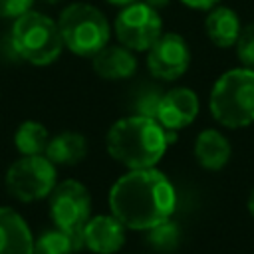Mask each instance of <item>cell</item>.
Instances as JSON below:
<instances>
[{"label": "cell", "mask_w": 254, "mask_h": 254, "mask_svg": "<svg viewBox=\"0 0 254 254\" xmlns=\"http://www.w3.org/2000/svg\"><path fill=\"white\" fill-rule=\"evenodd\" d=\"M109 212L127 230H149L173 216L177 192L157 167L127 169L109 189Z\"/></svg>", "instance_id": "obj_1"}, {"label": "cell", "mask_w": 254, "mask_h": 254, "mask_svg": "<svg viewBox=\"0 0 254 254\" xmlns=\"http://www.w3.org/2000/svg\"><path fill=\"white\" fill-rule=\"evenodd\" d=\"M175 141V131L165 129L153 117L133 113L117 119L107 129L105 149L125 169H149L159 165Z\"/></svg>", "instance_id": "obj_2"}, {"label": "cell", "mask_w": 254, "mask_h": 254, "mask_svg": "<svg viewBox=\"0 0 254 254\" xmlns=\"http://www.w3.org/2000/svg\"><path fill=\"white\" fill-rule=\"evenodd\" d=\"M212 119L226 129H242L254 123V69L232 67L216 77L208 93Z\"/></svg>", "instance_id": "obj_3"}, {"label": "cell", "mask_w": 254, "mask_h": 254, "mask_svg": "<svg viewBox=\"0 0 254 254\" xmlns=\"http://www.w3.org/2000/svg\"><path fill=\"white\" fill-rule=\"evenodd\" d=\"M10 46L22 62L36 67L52 65L64 52L58 22L38 10H30L12 20Z\"/></svg>", "instance_id": "obj_4"}, {"label": "cell", "mask_w": 254, "mask_h": 254, "mask_svg": "<svg viewBox=\"0 0 254 254\" xmlns=\"http://www.w3.org/2000/svg\"><path fill=\"white\" fill-rule=\"evenodd\" d=\"M64 48L79 58H93L111 40L107 16L89 2H71L58 16Z\"/></svg>", "instance_id": "obj_5"}, {"label": "cell", "mask_w": 254, "mask_h": 254, "mask_svg": "<svg viewBox=\"0 0 254 254\" xmlns=\"http://www.w3.org/2000/svg\"><path fill=\"white\" fill-rule=\"evenodd\" d=\"M4 185L16 200L38 202L58 185V167L46 155H20L6 169Z\"/></svg>", "instance_id": "obj_6"}, {"label": "cell", "mask_w": 254, "mask_h": 254, "mask_svg": "<svg viewBox=\"0 0 254 254\" xmlns=\"http://www.w3.org/2000/svg\"><path fill=\"white\" fill-rule=\"evenodd\" d=\"M111 30L117 44L129 48L135 54L147 52L163 34V18L159 10L151 8L143 0H137L119 8Z\"/></svg>", "instance_id": "obj_7"}, {"label": "cell", "mask_w": 254, "mask_h": 254, "mask_svg": "<svg viewBox=\"0 0 254 254\" xmlns=\"http://www.w3.org/2000/svg\"><path fill=\"white\" fill-rule=\"evenodd\" d=\"M48 210L54 226L81 238L83 226L91 218V194L77 179L58 181L48 196Z\"/></svg>", "instance_id": "obj_8"}, {"label": "cell", "mask_w": 254, "mask_h": 254, "mask_svg": "<svg viewBox=\"0 0 254 254\" xmlns=\"http://www.w3.org/2000/svg\"><path fill=\"white\" fill-rule=\"evenodd\" d=\"M145 54L147 69L159 81H177L190 65V48L177 32H163Z\"/></svg>", "instance_id": "obj_9"}, {"label": "cell", "mask_w": 254, "mask_h": 254, "mask_svg": "<svg viewBox=\"0 0 254 254\" xmlns=\"http://www.w3.org/2000/svg\"><path fill=\"white\" fill-rule=\"evenodd\" d=\"M200 111V99L194 89L190 87H171L163 91L159 107H157V121L169 131H181L194 123Z\"/></svg>", "instance_id": "obj_10"}, {"label": "cell", "mask_w": 254, "mask_h": 254, "mask_svg": "<svg viewBox=\"0 0 254 254\" xmlns=\"http://www.w3.org/2000/svg\"><path fill=\"white\" fill-rule=\"evenodd\" d=\"M127 228L109 212V214H91L85 222L81 238L83 248L91 254H115L125 244Z\"/></svg>", "instance_id": "obj_11"}, {"label": "cell", "mask_w": 254, "mask_h": 254, "mask_svg": "<svg viewBox=\"0 0 254 254\" xmlns=\"http://www.w3.org/2000/svg\"><path fill=\"white\" fill-rule=\"evenodd\" d=\"M91 67L101 79L121 81L137 73L139 60L129 48L121 44H107L91 58Z\"/></svg>", "instance_id": "obj_12"}, {"label": "cell", "mask_w": 254, "mask_h": 254, "mask_svg": "<svg viewBox=\"0 0 254 254\" xmlns=\"http://www.w3.org/2000/svg\"><path fill=\"white\" fill-rule=\"evenodd\" d=\"M0 254H34V234L12 206H0Z\"/></svg>", "instance_id": "obj_13"}, {"label": "cell", "mask_w": 254, "mask_h": 254, "mask_svg": "<svg viewBox=\"0 0 254 254\" xmlns=\"http://www.w3.org/2000/svg\"><path fill=\"white\" fill-rule=\"evenodd\" d=\"M192 153H194L196 163L204 171L216 173L228 165V161L232 157V145H230V139L222 131L208 127L196 135Z\"/></svg>", "instance_id": "obj_14"}, {"label": "cell", "mask_w": 254, "mask_h": 254, "mask_svg": "<svg viewBox=\"0 0 254 254\" xmlns=\"http://www.w3.org/2000/svg\"><path fill=\"white\" fill-rule=\"evenodd\" d=\"M240 30H242L240 16L230 6L216 4L214 8H210L206 12L204 34L210 40V44H214L216 48H222V50L234 48Z\"/></svg>", "instance_id": "obj_15"}, {"label": "cell", "mask_w": 254, "mask_h": 254, "mask_svg": "<svg viewBox=\"0 0 254 254\" xmlns=\"http://www.w3.org/2000/svg\"><path fill=\"white\" fill-rule=\"evenodd\" d=\"M87 151H89V143H87L85 135L79 133V131H69L67 129V131H60V133L50 137L44 155L56 167L58 165L71 167V165L81 163L87 157Z\"/></svg>", "instance_id": "obj_16"}, {"label": "cell", "mask_w": 254, "mask_h": 254, "mask_svg": "<svg viewBox=\"0 0 254 254\" xmlns=\"http://www.w3.org/2000/svg\"><path fill=\"white\" fill-rule=\"evenodd\" d=\"M50 137L52 135L42 121L26 119L14 131V147L20 155H44Z\"/></svg>", "instance_id": "obj_17"}, {"label": "cell", "mask_w": 254, "mask_h": 254, "mask_svg": "<svg viewBox=\"0 0 254 254\" xmlns=\"http://www.w3.org/2000/svg\"><path fill=\"white\" fill-rule=\"evenodd\" d=\"M83 248V240L58 226L44 230L34 238V254H75Z\"/></svg>", "instance_id": "obj_18"}, {"label": "cell", "mask_w": 254, "mask_h": 254, "mask_svg": "<svg viewBox=\"0 0 254 254\" xmlns=\"http://www.w3.org/2000/svg\"><path fill=\"white\" fill-rule=\"evenodd\" d=\"M147 242L157 252H173L181 244V226L173 218H167L147 230Z\"/></svg>", "instance_id": "obj_19"}, {"label": "cell", "mask_w": 254, "mask_h": 254, "mask_svg": "<svg viewBox=\"0 0 254 254\" xmlns=\"http://www.w3.org/2000/svg\"><path fill=\"white\" fill-rule=\"evenodd\" d=\"M234 50H236V58L240 65L254 69V22L242 26L238 40L234 44Z\"/></svg>", "instance_id": "obj_20"}, {"label": "cell", "mask_w": 254, "mask_h": 254, "mask_svg": "<svg viewBox=\"0 0 254 254\" xmlns=\"http://www.w3.org/2000/svg\"><path fill=\"white\" fill-rule=\"evenodd\" d=\"M163 89L157 85H147L145 89H141L135 97V113L137 115H145V117H157V107L161 101Z\"/></svg>", "instance_id": "obj_21"}, {"label": "cell", "mask_w": 254, "mask_h": 254, "mask_svg": "<svg viewBox=\"0 0 254 254\" xmlns=\"http://www.w3.org/2000/svg\"><path fill=\"white\" fill-rule=\"evenodd\" d=\"M34 4L36 0H0V20H16L34 10Z\"/></svg>", "instance_id": "obj_22"}, {"label": "cell", "mask_w": 254, "mask_h": 254, "mask_svg": "<svg viewBox=\"0 0 254 254\" xmlns=\"http://www.w3.org/2000/svg\"><path fill=\"white\" fill-rule=\"evenodd\" d=\"M183 6L190 8V10H198V12H208L210 8H214L216 4H220V0H181Z\"/></svg>", "instance_id": "obj_23"}, {"label": "cell", "mask_w": 254, "mask_h": 254, "mask_svg": "<svg viewBox=\"0 0 254 254\" xmlns=\"http://www.w3.org/2000/svg\"><path fill=\"white\" fill-rule=\"evenodd\" d=\"M145 4H149L151 8H155V10H163V8H167L169 4H171V0H143Z\"/></svg>", "instance_id": "obj_24"}, {"label": "cell", "mask_w": 254, "mask_h": 254, "mask_svg": "<svg viewBox=\"0 0 254 254\" xmlns=\"http://www.w3.org/2000/svg\"><path fill=\"white\" fill-rule=\"evenodd\" d=\"M246 206H248L250 216L254 218V187H252V190H250V194H248V202H246Z\"/></svg>", "instance_id": "obj_25"}, {"label": "cell", "mask_w": 254, "mask_h": 254, "mask_svg": "<svg viewBox=\"0 0 254 254\" xmlns=\"http://www.w3.org/2000/svg\"><path fill=\"white\" fill-rule=\"evenodd\" d=\"M107 4H111V6H117V8H123V6H127V4H131V2H137V0H105Z\"/></svg>", "instance_id": "obj_26"}, {"label": "cell", "mask_w": 254, "mask_h": 254, "mask_svg": "<svg viewBox=\"0 0 254 254\" xmlns=\"http://www.w3.org/2000/svg\"><path fill=\"white\" fill-rule=\"evenodd\" d=\"M40 2H44V4H50V6H58V4H62L64 0H40Z\"/></svg>", "instance_id": "obj_27"}]
</instances>
